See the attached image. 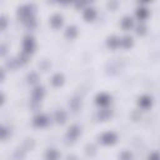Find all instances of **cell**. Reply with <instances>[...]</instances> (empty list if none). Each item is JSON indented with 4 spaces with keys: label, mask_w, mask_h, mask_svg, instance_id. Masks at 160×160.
<instances>
[{
    "label": "cell",
    "mask_w": 160,
    "mask_h": 160,
    "mask_svg": "<svg viewBox=\"0 0 160 160\" xmlns=\"http://www.w3.org/2000/svg\"><path fill=\"white\" fill-rule=\"evenodd\" d=\"M66 160H78V159H76V156H74V155H69Z\"/></svg>",
    "instance_id": "1f68e13d"
},
{
    "label": "cell",
    "mask_w": 160,
    "mask_h": 160,
    "mask_svg": "<svg viewBox=\"0 0 160 160\" xmlns=\"http://www.w3.org/2000/svg\"><path fill=\"white\" fill-rule=\"evenodd\" d=\"M45 159H46V160H58V159H59V152H58V150H55V149H49V150L46 151V154H45Z\"/></svg>",
    "instance_id": "30bf717a"
},
{
    "label": "cell",
    "mask_w": 160,
    "mask_h": 160,
    "mask_svg": "<svg viewBox=\"0 0 160 160\" xmlns=\"http://www.w3.org/2000/svg\"><path fill=\"white\" fill-rule=\"evenodd\" d=\"M62 82H64V76L61 74H55L51 79V84L54 86H60V85H62Z\"/></svg>",
    "instance_id": "7c38bea8"
},
{
    "label": "cell",
    "mask_w": 160,
    "mask_h": 160,
    "mask_svg": "<svg viewBox=\"0 0 160 160\" xmlns=\"http://www.w3.org/2000/svg\"><path fill=\"white\" fill-rule=\"evenodd\" d=\"M25 24H26V26H28V28H30V29L35 28V25H36V22H35V19H34V18H30L29 20H26V21H25Z\"/></svg>",
    "instance_id": "603a6c76"
},
{
    "label": "cell",
    "mask_w": 160,
    "mask_h": 160,
    "mask_svg": "<svg viewBox=\"0 0 160 160\" xmlns=\"http://www.w3.org/2000/svg\"><path fill=\"white\" fill-rule=\"evenodd\" d=\"M14 156H15V159L16 160H21L22 158H24V150H16L15 151V154H14Z\"/></svg>",
    "instance_id": "cb8c5ba5"
},
{
    "label": "cell",
    "mask_w": 160,
    "mask_h": 160,
    "mask_svg": "<svg viewBox=\"0 0 160 160\" xmlns=\"http://www.w3.org/2000/svg\"><path fill=\"white\" fill-rule=\"evenodd\" d=\"M95 16H96L95 9H92V8H88V9L84 10V18H85V20L90 21V20H92Z\"/></svg>",
    "instance_id": "8fae6325"
},
{
    "label": "cell",
    "mask_w": 160,
    "mask_h": 160,
    "mask_svg": "<svg viewBox=\"0 0 160 160\" xmlns=\"http://www.w3.org/2000/svg\"><path fill=\"white\" fill-rule=\"evenodd\" d=\"M4 76H5V74H4V70H1V80H4Z\"/></svg>",
    "instance_id": "836d02e7"
},
{
    "label": "cell",
    "mask_w": 160,
    "mask_h": 160,
    "mask_svg": "<svg viewBox=\"0 0 160 160\" xmlns=\"http://www.w3.org/2000/svg\"><path fill=\"white\" fill-rule=\"evenodd\" d=\"M76 34H78V30H76L75 26H69L66 29V32H65L66 38H70V39H74L76 36Z\"/></svg>",
    "instance_id": "ac0fdd59"
},
{
    "label": "cell",
    "mask_w": 160,
    "mask_h": 160,
    "mask_svg": "<svg viewBox=\"0 0 160 160\" xmlns=\"http://www.w3.org/2000/svg\"><path fill=\"white\" fill-rule=\"evenodd\" d=\"M115 6H116V2H111V4L109 2V8H115Z\"/></svg>",
    "instance_id": "d6a6232c"
},
{
    "label": "cell",
    "mask_w": 160,
    "mask_h": 160,
    "mask_svg": "<svg viewBox=\"0 0 160 160\" xmlns=\"http://www.w3.org/2000/svg\"><path fill=\"white\" fill-rule=\"evenodd\" d=\"M151 98L150 96H146V95H144V96H141L140 99H139V105H140V108H142V109H148V108H150L151 106Z\"/></svg>",
    "instance_id": "9c48e42d"
},
{
    "label": "cell",
    "mask_w": 160,
    "mask_h": 160,
    "mask_svg": "<svg viewBox=\"0 0 160 160\" xmlns=\"http://www.w3.org/2000/svg\"><path fill=\"white\" fill-rule=\"evenodd\" d=\"M149 160H160V154L159 152H151L149 156Z\"/></svg>",
    "instance_id": "83f0119b"
},
{
    "label": "cell",
    "mask_w": 160,
    "mask_h": 160,
    "mask_svg": "<svg viewBox=\"0 0 160 160\" xmlns=\"http://www.w3.org/2000/svg\"><path fill=\"white\" fill-rule=\"evenodd\" d=\"M42 96H44V88L42 86L35 88L34 91H32V100L38 102V101H40L42 99Z\"/></svg>",
    "instance_id": "ba28073f"
},
{
    "label": "cell",
    "mask_w": 160,
    "mask_h": 160,
    "mask_svg": "<svg viewBox=\"0 0 160 160\" xmlns=\"http://www.w3.org/2000/svg\"><path fill=\"white\" fill-rule=\"evenodd\" d=\"M28 81H29L30 84H35V82L38 81V74H35V72H30V74L28 75Z\"/></svg>",
    "instance_id": "44dd1931"
},
{
    "label": "cell",
    "mask_w": 160,
    "mask_h": 160,
    "mask_svg": "<svg viewBox=\"0 0 160 160\" xmlns=\"http://www.w3.org/2000/svg\"><path fill=\"white\" fill-rule=\"evenodd\" d=\"M55 120H56V122H59V124H64L65 120H66V114H65L62 110L56 111V112H55Z\"/></svg>",
    "instance_id": "4fadbf2b"
},
{
    "label": "cell",
    "mask_w": 160,
    "mask_h": 160,
    "mask_svg": "<svg viewBox=\"0 0 160 160\" xmlns=\"http://www.w3.org/2000/svg\"><path fill=\"white\" fill-rule=\"evenodd\" d=\"M50 24H51V26H52L54 29L60 28V26L62 25V16H61V15H59V14L52 15V18L50 19Z\"/></svg>",
    "instance_id": "52a82bcc"
},
{
    "label": "cell",
    "mask_w": 160,
    "mask_h": 160,
    "mask_svg": "<svg viewBox=\"0 0 160 160\" xmlns=\"http://www.w3.org/2000/svg\"><path fill=\"white\" fill-rule=\"evenodd\" d=\"M79 134H80V128H79L78 125H72V126L69 129V131H68V139H70L71 141H74V140L78 138Z\"/></svg>",
    "instance_id": "8992f818"
},
{
    "label": "cell",
    "mask_w": 160,
    "mask_h": 160,
    "mask_svg": "<svg viewBox=\"0 0 160 160\" xmlns=\"http://www.w3.org/2000/svg\"><path fill=\"white\" fill-rule=\"evenodd\" d=\"M46 124H48V118H46L45 115L40 114V115H36V116L34 118V125H35V126L42 128V126H45Z\"/></svg>",
    "instance_id": "5b68a950"
},
{
    "label": "cell",
    "mask_w": 160,
    "mask_h": 160,
    "mask_svg": "<svg viewBox=\"0 0 160 160\" xmlns=\"http://www.w3.org/2000/svg\"><path fill=\"white\" fill-rule=\"evenodd\" d=\"M120 44L125 48V49H129L132 46V39L130 36H124L122 40H120Z\"/></svg>",
    "instance_id": "e0dca14e"
},
{
    "label": "cell",
    "mask_w": 160,
    "mask_h": 160,
    "mask_svg": "<svg viewBox=\"0 0 160 160\" xmlns=\"http://www.w3.org/2000/svg\"><path fill=\"white\" fill-rule=\"evenodd\" d=\"M110 115H111L110 110L104 109V110H100V111H99V118H100L101 120H106L108 118H110Z\"/></svg>",
    "instance_id": "d6986e66"
},
{
    "label": "cell",
    "mask_w": 160,
    "mask_h": 160,
    "mask_svg": "<svg viewBox=\"0 0 160 160\" xmlns=\"http://www.w3.org/2000/svg\"><path fill=\"white\" fill-rule=\"evenodd\" d=\"M8 135H9V129L5 128V126H2V128H1V139L5 140V139L8 138Z\"/></svg>",
    "instance_id": "d4e9b609"
},
{
    "label": "cell",
    "mask_w": 160,
    "mask_h": 160,
    "mask_svg": "<svg viewBox=\"0 0 160 160\" xmlns=\"http://www.w3.org/2000/svg\"><path fill=\"white\" fill-rule=\"evenodd\" d=\"M86 154H88V155H94V154H95V146L91 145V144L88 145V146H86Z\"/></svg>",
    "instance_id": "484cf974"
},
{
    "label": "cell",
    "mask_w": 160,
    "mask_h": 160,
    "mask_svg": "<svg viewBox=\"0 0 160 160\" xmlns=\"http://www.w3.org/2000/svg\"><path fill=\"white\" fill-rule=\"evenodd\" d=\"M32 9H34L32 5H24V6H20L19 10H18V15L22 19V21H26V20H29L30 18H32Z\"/></svg>",
    "instance_id": "6da1fadb"
},
{
    "label": "cell",
    "mask_w": 160,
    "mask_h": 160,
    "mask_svg": "<svg viewBox=\"0 0 160 160\" xmlns=\"http://www.w3.org/2000/svg\"><path fill=\"white\" fill-rule=\"evenodd\" d=\"M109 102H110V96H109L108 94L101 92V94H99V95L96 96V104H99V105H101V106H106Z\"/></svg>",
    "instance_id": "277c9868"
},
{
    "label": "cell",
    "mask_w": 160,
    "mask_h": 160,
    "mask_svg": "<svg viewBox=\"0 0 160 160\" xmlns=\"http://www.w3.org/2000/svg\"><path fill=\"white\" fill-rule=\"evenodd\" d=\"M6 24H8L6 16H1V30H5L6 29Z\"/></svg>",
    "instance_id": "f1b7e54d"
},
{
    "label": "cell",
    "mask_w": 160,
    "mask_h": 160,
    "mask_svg": "<svg viewBox=\"0 0 160 160\" xmlns=\"http://www.w3.org/2000/svg\"><path fill=\"white\" fill-rule=\"evenodd\" d=\"M120 45V40L116 38V36H110L108 39V46H110L111 49H115Z\"/></svg>",
    "instance_id": "9a60e30c"
},
{
    "label": "cell",
    "mask_w": 160,
    "mask_h": 160,
    "mask_svg": "<svg viewBox=\"0 0 160 160\" xmlns=\"http://www.w3.org/2000/svg\"><path fill=\"white\" fill-rule=\"evenodd\" d=\"M148 15H149V11H148V9H146V8H139V9L136 10V16H138L140 20L146 19V18H148Z\"/></svg>",
    "instance_id": "5bb4252c"
},
{
    "label": "cell",
    "mask_w": 160,
    "mask_h": 160,
    "mask_svg": "<svg viewBox=\"0 0 160 160\" xmlns=\"http://www.w3.org/2000/svg\"><path fill=\"white\" fill-rule=\"evenodd\" d=\"M100 141L105 145H110V144H114L116 141V135L111 131H108V132H104L101 136H100Z\"/></svg>",
    "instance_id": "3957f363"
},
{
    "label": "cell",
    "mask_w": 160,
    "mask_h": 160,
    "mask_svg": "<svg viewBox=\"0 0 160 160\" xmlns=\"http://www.w3.org/2000/svg\"><path fill=\"white\" fill-rule=\"evenodd\" d=\"M136 32H138L139 35H144V34L146 32V28H145V26H139L138 30H136Z\"/></svg>",
    "instance_id": "f546056e"
},
{
    "label": "cell",
    "mask_w": 160,
    "mask_h": 160,
    "mask_svg": "<svg viewBox=\"0 0 160 160\" xmlns=\"http://www.w3.org/2000/svg\"><path fill=\"white\" fill-rule=\"evenodd\" d=\"M24 148H25V149H32V148H34V141L28 139V140L25 141V145H24Z\"/></svg>",
    "instance_id": "4316f807"
},
{
    "label": "cell",
    "mask_w": 160,
    "mask_h": 160,
    "mask_svg": "<svg viewBox=\"0 0 160 160\" xmlns=\"http://www.w3.org/2000/svg\"><path fill=\"white\" fill-rule=\"evenodd\" d=\"M34 48H35V44H34V38L28 35L24 38V42H22V49H24V52L28 55V54H31L34 51Z\"/></svg>",
    "instance_id": "7a4b0ae2"
},
{
    "label": "cell",
    "mask_w": 160,
    "mask_h": 160,
    "mask_svg": "<svg viewBox=\"0 0 160 160\" xmlns=\"http://www.w3.org/2000/svg\"><path fill=\"white\" fill-rule=\"evenodd\" d=\"M121 26H122V29H125V30L130 29V28L132 26V19H131L130 16H125V18L121 20Z\"/></svg>",
    "instance_id": "2e32d148"
},
{
    "label": "cell",
    "mask_w": 160,
    "mask_h": 160,
    "mask_svg": "<svg viewBox=\"0 0 160 160\" xmlns=\"http://www.w3.org/2000/svg\"><path fill=\"white\" fill-rule=\"evenodd\" d=\"M70 106H71V109H72L74 111H76V110L79 109V106H80V100H79L78 98H74V99L70 101Z\"/></svg>",
    "instance_id": "ffe728a7"
},
{
    "label": "cell",
    "mask_w": 160,
    "mask_h": 160,
    "mask_svg": "<svg viewBox=\"0 0 160 160\" xmlns=\"http://www.w3.org/2000/svg\"><path fill=\"white\" fill-rule=\"evenodd\" d=\"M5 52H6V45L2 44L1 45V55H5Z\"/></svg>",
    "instance_id": "4dcf8cb0"
},
{
    "label": "cell",
    "mask_w": 160,
    "mask_h": 160,
    "mask_svg": "<svg viewBox=\"0 0 160 160\" xmlns=\"http://www.w3.org/2000/svg\"><path fill=\"white\" fill-rule=\"evenodd\" d=\"M131 158H132V155L130 154V151H122L120 155L121 160H131Z\"/></svg>",
    "instance_id": "7402d4cb"
}]
</instances>
